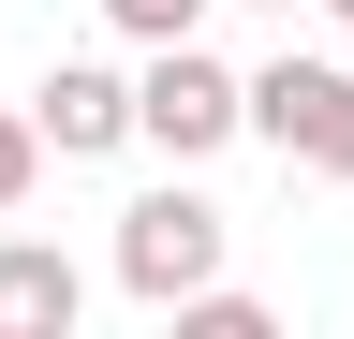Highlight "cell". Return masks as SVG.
<instances>
[{"instance_id": "6da1fadb", "label": "cell", "mask_w": 354, "mask_h": 339, "mask_svg": "<svg viewBox=\"0 0 354 339\" xmlns=\"http://www.w3.org/2000/svg\"><path fill=\"white\" fill-rule=\"evenodd\" d=\"M133 133H148L162 162H207L251 133V74H221L207 45H148V74H133Z\"/></svg>"}, {"instance_id": "7a4b0ae2", "label": "cell", "mask_w": 354, "mask_h": 339, "mask_svg": "<svg viewBox=\"0 0 354 339\" xmlns=\"http://www.w3.org/2000/svg\"><path fill=\"white\" fill-rule=\"evenodd\" d=\"M251 133L281 162H310V177L354 192V59H266L251 74Z\"/></svg>"}, {"instance_id": "3957f363", "label": "cell", "mask_w": 354, "mask_h": 339, "mask_svg": "<svg viewBox=\"0 0 354 339\" xmlns=\"http://www.w3.org/2000/svg\"><path fill=\"white\" fill-rule=\"evenodd\" d=\"M221 280V206L207 192H133L118 206V295H148V310H177V295Z\"/></svg>"}, {"instance_id": "277c9868", "label": "cell", "mask_w": 354, "mask_h": 339, "mask_svg": "<svg viewBox=\"0 0 354 339\" xmlns=\"http://www.w3.org/2000/svg\"><path fill=\"white\" fill-rule=\"evenodd\" d=\"M30 118H44V148H59V162H104V148H133V74H104V59H59Z\"/></svg>"}, {"instance_id": "5b68a950", "label": "cell", "mask_w": 354, "mask_h": 339, "mask_svg": "<svg viewBox=\"0 0 354 339\" xmlns=\"http://www.w3.org/2000/svg\"><path fill=\"white\" fill-rule=\"evenodd\" d=\"M74 310H88L74 251H44V236H0V339H74Z\"/></svg>"}, {"instance_id": "8992f818", "label": "cell", "mask_w": 354, "mask_h": 339, "mask_svg": "<svg viewBox=\"0 0 354 339\" xmlns=\"http://www.w3.org/2000/svg\"><path fill=\"white\" fill-rule=\"evenodd\" d=\"M30 177H44V118H15V104H0V222L30 206Z\"/></svg>"}, {"instance_id": "52a82bcc", "label": "cell", "mask_w": 354, "mask_h": 339, "mask_svg": "<svg viewBox=\"0 0 354 339\" xmlns=\"http://www.w3.org/2000/svg\"><path fill=\"white\" fill-rule=\"evenodd\" d=\"M207 0H104V30H133V45H192Z\"/></svg>"}, {"instance_id": "ba28073f", "label": "cell", "mask_w": 354, "mask_h": 339, "mask_svg": "<svg viewBox=\"0 0 354 339\" xmlns=\"http://www.w3.org/2000/svg\"><path fill=\"white\" fill-rule=\"evenodd\" d=\"M266 15H295V0H266Z\"/></svg>"}, {"instance_id": "9c48e42d", "label": "cell", "mask_w": 354, "mask_h": 339, "mask_svg": "<svg viewBox=\"0 0 354 339\" xmlns=\"http://www.w3.org/2000/svg\"><path fill=\"white\" fill-rule=\"evenodd\" d=\"M339 30H354V0H339Z\"/></svg>"}]
</instances>
